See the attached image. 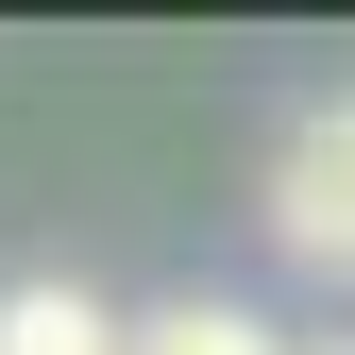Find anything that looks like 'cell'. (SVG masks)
Instances as JSON below:
<instances>
[{
	"label": "cell",
	"instance_id": "cell-3",
	"mask_svg": "<svg viewBox=\"0 0 355 355\" xmlns=\"http://www.w3.org/2000/svg\"><path fill=\"white\" fill-rule=\"evenodd\" d=\"M136 355H288V338L254 322V304H203V288H187V304H153V322H136Z\"/></svg>",
	"mask_w": 355,
	"mask_h": 355
},
{
	"label": "cell",
	"instance_id": "cell-4",
	"mask_svg": "<svg viewBox=\"0 0 355 355\" xmlns=\"http://www.w3.org/2000/svg\"><path fill=\"white\" fill-rule=\"evenodd\" d=\"M322 355H338V338H322Z\"/></svg>",
	"mask_w": 355,
	"mask_h": 355
},
{
	"label": "cell",
	"instance_id": "cell-2",
	"mask_svg": "<svg viewBox=\"0 0 355 355\" xmlns=\"http://www.w3.org/2000/svg\"><path fill=\"white\" fill-rule=\"evenodd\" d=\"M0 355H136V322L102 288H68V271H17L0 288Z\"/></svg>",
	"mask_w": 355,
	"mask_h": 355
},
{
	"label": "cell",
	"instance_id": "cell-1",
	"mask_svg": "<svg viewBox=\"0 0 355 355\" xmlns=\"http://www.w3.org/2000/svg\"><path fill=\"white\" fill-rule=\"evenodd\" d=\"M271 237L304 254V271H355V102L288 119V153H271Z\"/></svg>",
	"mask_w": 355,
	"mask_h": 355
}]
</instances>
